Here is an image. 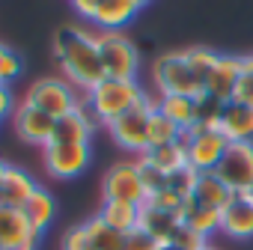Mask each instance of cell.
Listing matches in <instances>:
<instances>
[{"label": "cell", "instance_id": "ffe728a7", "mask_svg": "<svg viewBox=\"0 0 253 250\" xmlns=\"http://www.w3.org/2000/svg\"><path fill=\"white\" fill-rule=\"evenodd\" d=\"M137 12L140 9L134 6V0H101L92 24H95V30H119L122 33L125 27L134 21Z\"/></svg>", "mask_w": 253, "mask_h": 250}, {"label": "cell", "instance_id": "e0dca14e", "mask_svg": "<svg viewBox=\"0 0 253 250\" xmlns=\"http://www.w3.org/2000/svg\"><path fill=\"white\" fill-rule=\"evenodd\" d=\"M217 128L226 134L229 143H241V140H253V104L244 101H226Z\"/></svg>", "mask_w": 253, "mask_h": 250}, {"label": "cell", "instance_id": "484cf974", "mask_svg": "<svg viewBox=\"0 0 253 250\" xmlns=\"http://www.w3.org/2000/svg\"><path fill=\"white\" fill-rule=\"evenodd\" d=\"M161 173H167V176H173V173H179L182 167H188V155H185V146H182V140L179 143H170V146H158V149H149V152H143Z\"/></svg>", "mask_w": 253, "mask_h": 250}, {"label": "cell", "instance_id": "b9f144b4", "mask_svg": "<svg viewBox=\"0 0 253 250\" xmlns=\"http://www.w3.org/2000/svg\"><path fill=\"white\" fill-rule=\"evenodd\" d=\"M0 86H3V83H0Z\"/></svg>", "mask_w": 253, "mask_h": 250}, {"label": "cell", "instance_id": "8992f818", "mask_svg": "<svg viewBox=\"0 0 253 250\" xmlns=\"http://www.w3.org/2000/svg\"><path fill=\"white\" fill-rule=\"evenodd\" d=\"M21 101H27V104H33V107L45 110V113L54 116V119H63L66 113L84 107L81 92H78L66 78H42V81H33V83L27 86V92H24Z\"/></svg>", "mask_w": 253, "mask_h": 250}, {"label": "cell", "instance_id": "7402d4cb", "mask_svg": "<svg viewBox=\"0 0 253 250\" xmlns=\"http://www.w3.org/2000/svg\"><path fill=\"white\" fill-rule=\"evenodd\" d=\"M158 113L188 131L197 125V95H158Z\"/></svg>", "mask_w": 253, "mask_h": 250}, {"label": "cell", "instance_id": "74e56055", "mask_svg": "<svg viewBox=\"0 0 253 250\" xmlns=\"http://www.w3.org/2000/svg\"><path fill=\"white\" fill-rule=\"evenodd\" d=\"M149 3H152V0H134V6H137V9H143V6H149Z\"/></svg>", "mask_w": 253, "mask_h": 250}, {"label": "cell", "instance_id": "d6986e66", "mask_svg": "<svg viewBox=\"0 0 253 250\" xmlns=\"http://www.w3.org/2000/svg\"><path fill=\"white\" fill-rule=\"evenodd\" d=\"M36 179L30 173H24L21 167H6V179H3V188H0V206L6 208H24V203L36 194Z\"/></svg>", "mask_w": 253, "mask_h": 250}, {"label": "cell", "instance_id": "5bb4252c", "mask_svg": "<svg viewBox=\"0 0 253 250\" xmlns=\"http://www.w3.org/2000/svg\"><path fill=\"white\" fill-rule=\"evenodd\" d=\"M95 128H98V122L92 119V113H89L86 107H78V110L66 113L63 119H57L51 143H75V146H89V140H92Z\"/></svg>", "mask_w": 253, "mask_h": 250}, {"label": "cell", "instance_id": "836d02e7", "mask_svg": "<svg viewBox=\"0 0 253 250\" xmlns=\"http://www.w3.org/2000/svg\"><path fill=\"white\" fill-rule=\"evenodd\" d=\"M122 250H161V244H158L155 238H149L143 229H134V232H128V235H125V241H122Z\"/></svg>", "mask_w": 253, "mask_h": 250}, {"label": "cell", "instance_id": "ab89813d", "mask_svg": "<svg viewBox=\"0 0 253 250\" xmlns=\"http://www.w3.org/2000/svg\"><path fill=\"white\" fill-rule=\"evenodd\" d=\"M206 250H214V247H206Z\"/></svg>", "mask_w": 253, "mask_h": 250}, {"label": "cell", "instance_id": "ba28073f", "mask_svg": "<svg viewBox=\"0 0 253 250\" xmlns=\"http://www.w3.org/2000/svg\"><path fill=\"white\" fill-rule=\"evenodd\" d=\"M214 173L220 176V182L238 197V194H250L253 191V140H241V143H229L220 164L214 167Z\"/></svg>", "mask_w": 253, "mask_h": 250}, {"label": "cell", "instance_id": "60d3db41", "mask_svg": "<svg viewBox=\"0 0 253 250\" xmlns=\"http://www.w3.org/2000/svg\"><path fill=\"white\" fill-rule=\"evenodd\" d=\"M250 197H253V191H250Z\"/></svg>", "mask_w": 253, "mask_h": 250}, {"label": "cell", "instance_id": "e575fe53", "mask_svg": "<svg viewBox=\"0 0 253 250\" xmlns=\"http://www.w3.org/2000/svg\"><path fill=\"white\" fill-rule=\"evenodd\" d=\"M235 101H244V104H253V72L241 69V78H238V86H235Z\"/></svg>", "mask_w": 253, "mask_h": 250}, {"label": "cell", "instance_id": "6da1fadb", "mask_svg": "<svg viewBox=\"0 0 253 250\" xmlns=\"http://www.w3.org/2000/svg\"><path fill=\"white\" fill-rule=\"evenodd\" d=\"M54 60L60 63L63 78L84 95L98 81H104L95 30H86L81 24H63L54 33Z\"/></svg>", "mask_w": 253, "mask_h": 250}, {"label": "cell", "instance_id": "4dcf8cb0", "mask_svg": "<svg viewBox=\"0 0 253 250\" xmlns=\"http://www.w3.org/2000/svg\"><path fill=\"white\" fill-rule=\"evenodd\" d=\"M21 72H24V63H21V57L9 48V45H3L0 42V83L3 86H9L12 81H18L21 78Z\"/></svg>", "mask_w": 253, "mask_h": 250}, {"label": "cell", "instance_id": "d4e9b609", "mask_svg": "<svg viewBox=\"0 0 253 250\" xmlns=\"http://www.w3.org/2000/svg\"><path fill=\"white\" fill-rule=\"evenodd\" d=\"M220 217H223V211H220V208H209V206H200V203L188 200L185 214H182V223H185V226H191L197 235L209 238V235L220 232Z\"/></svg>", "mask_w": 253, "mask_h": 250}, {"label": "cell", "instance_id": "5b68a950", "mask_svg": "<svg viewBox=\"0 0 253 250\" xmlns=\"http://www.w3.org/2000/svg\"><path fill=\"white\" fill-rule=\"evenodd\" d=\"M152 83L158 95H200L203 83L194 78L185 51H167L152 63Z\"/></svg>", "mask_w": 253, "mask_h": 250}, {"label": "cell", "instance_id": "8d00e7d4", "mask_svg": "<svg viewBox=\"0 0 253 250\" xmlns=\"http://www.w3.org/2000/svg\"><path fill=\"white\" fill-rule=\"evenodd\" d=\"M6 167H9V164L0 158V188H3V179H6Z\"/></svg>", "mask_w": 253, "mask_h": 250}, {"label": "cell", "instance_id": "d6a6232c", "mask_svg": "<svg viewBox=\"0 0 253 250\" xmlns=\"http://www.w3.org/2000/svg\"><path fill=\"white\" fill-rule=\"evenodd\" d=\"M197 170L194 167H182L179 173H173L170 179H167V188L170 191H176L179 197H185V200H191V194H194V185H197Z\"/></svg>", "mask_w": 253, "mask_h": 250}, {"label": "cell", "instance_id": "8fae6325", "mask_svg": "<svg viewBox=\"0 0 253 250\" xmlns=\"http://www.w3.org/2000/svg\"><path fill=\"white\" fill-rule=\"evenodd\" d=\"M89 146H75V143H48L42 149V164L45 173L54 179H78L89 167Z\"/></svg>", "mask_w": 253, "mask_h": 250}, {"label": "cell", "instance_id": "603a6c76", "mask_svg": "<svg viewBox=\"0 0 253 250\" xmlns=\"http://www.w3.org/2000/svg\"><path fill=\"white\" fill-rule=\"evenodd\" d=\"M98 217H101L110 229H116V232H122V235H128V232H134V229L140 226V206L104 200L101 208H98Z\"/></svg>", "mask_w": 253, "mask_h": 250}, {"label": "cell", "instance_id": "f35d334b", "mask_svg": "<svg viewBox=\"0 0 253 250\" xmlns=\"http://www.w3.org/2000/svg\"><path fill=\"white\" fill-rule=\"evenodd\" d=\"M161 250H176V247H170V244H161Z\"/></svg>", "mask_w": 253, "mask_h": 250}, {"label": "cell", "instance_id": "ac0fdd59", "mask_svg": "<svg viewBox=\"0 0 253 250\" xmlns=\"http://www.w3.org/2000/svg\"><path fill=\"white\" fill-rule=\"evenodd\" d=\"M179 226H182V217L179 214H173L167 208H158L155 203H143L140 206V226L137 229H143L158 244H170V238H173V232Z\"/></svg>", "mask_w": 253, "mask_h": 250}, {"label": "cell", "instance_id": "cb8c5ba5", "mask_svg": "<svg viewBox=\"0 0 253 250\" xmlns=\"http://www.w3.org/2000/svg\"><path fill=\"white\" fill-rule=\"evenodd\" d=\"M21 211L27 214V220H30V226H33L36 232H45V229L54 223V217H57V203H54V197L39 185L36 194L24 203Z\"/></svg>", "mask_w": 253, "mask_h": 250}, {"label": "cell", "instance_id": "4316f807", "mask_svg": "<svg viewBox=\"0 0 253 250\" xmlns=\"http://www.w3.org/2000/svg\"><path fill=\"white\" fill-rule=\"evenodd\" d=\"M217 51H211V48H203V45H194V48H185V60H188V66H191V72H194V78L203 83V89H206V81H209V75H211V69H214V63H217Z\"/></svg>", "mask_w": 253, "mask_h": 250}, {"label": "cell", "instance_id": "9a60e30c", "mask_svg": "<svg viewBox=\"0 0 253 250\" xmlns=\"http://www.w3.org/2000/svg\"><path fill=\"white\" fill-rule=\"evenodd\" d=\"M220 232L232 241H250L253 238V197L250 194L232 197V203L223 208Z\"/></svg>", "mask_w": 253, "mask_h": 250}, {"label": "cell", "instance_id": "2e32d148", "mask_svg": "<svg viewBox=\"0 0 253 250\" xmlns=\"http://www.w3.org/2000/svg\"><path fill=\"white\" fill-rule=\"evenodd\" d=\"M238 78H241V57L220 54L214 69H211V75H209V81H206V92L220 98V101H232Z\"/></svg>", "mask_w": 253, "mask_h": 250}, {"label": "cell", "instance_id": "52a82bcc", "mask_svg": "<svg viewBox=\"0 0 253 250\" xmlns=\"http://www.w3.org/2000/svg\"><path fill=\"white\" fill-rule=\"evenodd\" d=\"M179 140L185 146L188 167H194L197 173H211L220 164V158H223V152L229 146V140H226V134L220 128H200V125L182 131Z\"/></svg>", "mask_w": 253, "mask_h": 250}, {"label": "cell", "instance_id": "3957f363", "mask_svg": "<svg viewBox=\"0 0 253 250\" xmlns=\"http://www.w3.org/2000/svg\"><path fill=\"white\" fill-rule=\"evenodd\" d=\"M158 113V98L146 95L143 101H137L131 110H125L122 116H116L110 125H107V134L110 140L125 149V152H134V155H143L149 149V122L152 116Z\"/></svg>", "mask_w": 253, "mask_h": 250}, {"label": "cell", "instance_id": "1f68e13d", "mask_svg": "<svg viewBox=\"0 0 253 250\" xmlns=\"http://www.w3.org/2000/svg\"><path fill=\"white\" fill-rule=\"evenodd\" d=\"M170 247H176V250H206V247H209V238L197 235L191 226H185V223H182V226L173 232Z\"/></svg>", "mask_w": 253, "mask_h": 250}, {"label": "cell", "instance_id": "7a4b0ae2", "mask_svg": "<svg viewBox=\"0 0 253 250\" xmlns=\"http://www.w3.org/2000/svg\"><path fill=\"white\" fill-rule=\"evenodd\" d=\"M149 92L137 81H113V78H104V81H98L84 95V107L92 113V119L98 125H104V128H107L116 116H122L125 110H131Z\"/></svg>", "mask_w": 253, "mask_h": 250}, {"label": "cell", "instance_id": "30bf717a", "mask_svg": "<svg viewBox=\"0 0 253 250\" xmlns=\"http://www.w3.org/2000/svg\"><path fill=\"white\" fill-rule=\"evenodd\" d=\"M125 235L110 229L98 214L84 223H75L63 235V250H122Z\"/></svg>", "mask_w": 253, "mask_h": 250}, {"label": "cell", "instance_id": "4fadbf2b", "mask_svg": "<svg viewBox=\"0 0 253 250\" xmlns=\"http://www.w3.org/2000/svg\"><path fill=\"white\" fill-rule=\"evenodd\" d=\"M42 232H36L21 208H6L0 206V250H12L24 244H39Z\"/></svg>", "mask_w": 253, "mask_h": 250}, {"label": "cell", "instance_id": "7c38bea8", "mask_svg": "<svg viewBox=\"0 0 253 250\" xmlns=\"http://www.w3.org/2000/svg\"><path fill=\"white\" fill-rule=\"evenodd\" d=\"M54 125H57L54 116H48L45 110H39V107H33L27 101H18L15 110H12V128L27 146L45 149L51 143V137H54Z\"/></svg>", "mask_w": 253, "mask_h": 250}, {"label": "cell", "instance_id": "f546056e", "mask_svg": "<svg viewBox=\"0 0 253 250\" xmlns=\"http://www.w3.org/2000/svg\"><path fill=\"white\" fill-rule=\"evenodd\" d=\"M134 161H137V170H140V179H143V188H146V197H155V194H161L164 188H167V173H161L146 155H134Z\"/></svg>", "mask_w": 253, "mask_h": 250}, {"label": "cell", "instance_id": "f1b7e54d", "mask_svg": "<svg viewBox=\"0 0 253 250\" xmlns=\"http://www.w3.org/2000/svg\"><path fill=\"white\" fill-rule=\"evenodd\" d=\"M223 104H226V101L209 95L206 89L197 95V125H200V128H217L220 113H223Z\"/></svg>", "mask_w": 253, "mask_h": 250}, {"label": "cell", "instance_id": "d590c367", "mask_svg": "<svg viewBox=\"0 0 253 250\" xmlns=\"http://www.w3.org/2000/svg\"><path fill=\"white\" fill-rule=\"evenodd\" d=\"M12 110H15V101H12L9 86H0V122H3L6 116H12Z\"/></svg>", "mask_w": 253, "mask_h": 250}, {"label": "cell", "instance_id": "9c48e42d", "mask_svg": "<svg viewBox=\"0 0 253 250\" xmlns=\"http://www.w3.org/2000/svg\"><path fill=\"white\" fill-rule=\"evenodd\" d=\"M101 194H104V200L143 206L149 197H146V188H143V179H140L137 161H134V158H131V161H116V164L104 173Z\"/></svg>", "mask_w": 253, "mask_h": 250}, {"label": "cell", "instance_id": "277c9868", "mask_svg": "<svg viewBox=\"0 0 253 250\" xmlns=\"http://www.w3.org/2000/svg\"><path fill=\"white\" fill-rule=\"evenodd\" d=\"M95 45H98V57H101L104 78H113V81H137L140 51H137V45L125 36V33H119V30H95Z\"/></svg>", "mask_w": 253, "mask_h": 250}, {"label": "cell", "instance_id": "44dd1931", "mask_svg": "<svg viewBox=\"0 0 253 250\" xmlns=\"http://www.w3.org/2000/svg\"><path fill=\"white\" fill-rule=\"evenodd\" d=\"M232 191L220 182V176L211 170V173H200L197 176V185H194V194H191V200L194 203H200V206H209V208H226L229 203H232Z\"/></svg>", "mask_w": 253, "mask_h": 250}, {"label": "cell", "instance_id": "83f0119b", "mask_svg": "<svg viewBox=\"0 0 253 250\" xmlns=\"http://www.w3.org/2000/svg\"><path fill=\"white\" fill-rule=\"evenodd\" d=\"M182 137V128L179 125H173L167 116L155 113L152 122H149V149H158V146H170V143H179ZM146 149V152H149Z\"/></svg>", "mask_w": 253, "mask_h": 250}]
</instances>
